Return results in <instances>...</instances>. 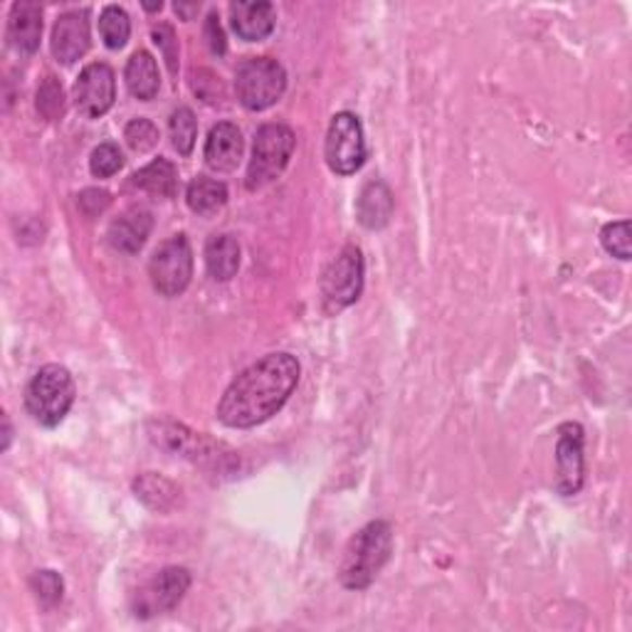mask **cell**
I'll list each match as a JSON object with an SVG mask.
<instances>
[{"label":"cell","instance_id":"obj_1","mask_svg":"<svg viewBox=\"0 0 632 632\" xmlns=\"http://www.w3.org/2000/svg\"><path fill=\"white\" fill-rule=\"evenodd\" d=\"M300 361L292 354H269L245 368L218 403V420L228 428H255L273 418L300 383Z\"/></svg>","mask_w":632,"mask_h":632},{"label":"cell","instance_id":"obj_2","mask_svg":"<svg viewBox=\"0 0 632 632\" xmlns=\"http://www.w3.org/2000/svg\"><path fill=\"white\" fill-rule=\"evenodd\" d=\"M393 551V529L388 521L366 523L349 541L339 566V581L349 591H364L371 585Z\"/></svg>","mask_w":632,"mask_h":632},{"label":"cell","instance_id":"obj_3","mask_svg":"<svg viewBox=\"0 0 632 632\" xmlns=\"http://www.w3.org/2000/svg\"><path fill=\"white\" fill-rule=\"evenodd\" d=\"M151 440L161 445L168 453H178L180 457L191 459L193 465L203 467V469H213V472L220 475H230L235 472V467L240 465L238 455L232 453L228 445L223 442H215L203 432H193L186 426H178V422L170 420H156L149 428Z\"/></svg>","mask_w":632,"mask_h":632},{"label":"cell","instance_id":"obj_4","mask_svg":"<svg viewBox=\"0 0 632 632\" xmlns=\"http://www.w3.org/2000/svg\"><path fill=\"white\" fill-rule=\"evenodd\" d=\"M75 403V381L65 366H42L25 388V405L35 420L45 428H55L65 420Z\"/></svg>","mask_w":632,"mask_h":632},{"label":"cell","instance_id":"obj_5","mask_svg":"<svg viewBox=\"0 0 632 632\" xmlns=\"http://www.w3.org/2000/svg\"><path fill=\"white\" fill-rule=\"evenodd\" d=\"M287 72L273 58H250L235 72V92L250 112H265L282 99Z\"/></svg>","mask_w":632,"mask_h":632},{"label":"cell","instance_id":"obj_6","mask_svg":"<svg viewBox=\"0 0 632 632\" xmlns=\"http://www.w3.org/2000/svg\"><path fill=\"white\" fill-rule=\"evenodd\" d=\"M296 147L294 131L285 124H265L255 134V147L248 168V188L257 191L273 184L287 168Z\"/></svg>","mask_w":632,"mask_h":632},{"label":"cell","instance_id":"obj_7","mask_svg":"<svg viewBox=\"0 0 632 632\" xmlns=\"http://www.w3.org/2000/svg\"><path fill=\"white\" fill-rule=\"evenodd\" d=\"M149 277L159 294L178 296L186 292L193 277V250L186 235H174V238L161 242L159 250L151 255Z\"/></svg>","mask_w":632,"mask_h":632},{"label":"cell","instance_id":"obj_8","mask_svg":"<svg viewBox=\"0 0 632 632\" xmlns=\"http://www.w3.org/2000/svg\"><path fill=\"white\" fill-rule=\"evenodd\" d=\"M364 292V257L356 245H346L321 277L324 309L337 314L354 304Z\"/></svg>","mask_w":632,"mask_h":632},{"label":"cell","instance_id":"obj_9","mask_svg":"<svg viewBox=\"0 0 632 632\" xmlns=\"http://www.w3.org/2000/svg\"><path fill=\"white\" fill-rule=\"evenodd\" d=\"M327 164L337 176H351L366 164V139L358 116L351 112L333 114L327 134Z\"/></svg>","mask_w":632,"mask_h":632},{"label":"cell","instance_id":"obj_10","mask_svg":"<svg viewBox=\"0 0 632 632\" xmlns=\"http://www.w3.org/2000/svg\"><path fill=\"white\" fill-rule=\"evenodd\" d=\"M191 589V573L180 566L164 568L151 583L143 585L134 601V612L139 618H153L161 612H170L184 601V595Z\"/></svg>","mask_w":632,"mask_h":632},{"label":"cell","instance_id":"obj_11","mask_svg":"<svg viewBox=\"0 0 632 632\" xmlns=\"http://www.w3.org/2000/svg\"><path fill=\"white\" fill-rule=\"evenodd\" d=\"M116 99V79L114 69L104 62H92L79 72L75 83V102L77 110L89 119H99L112 110Z\"/></svg>","mask_w":632,"mask_h":632},{"label":"cell","instance_id":"obj_12","mask_svg":"<svg viewBox=\"0 0 632 632\" xmlns=\"http://www.w3.org/2000/svg\"><path fill=\"white\" fill-rule=\"evenodd\" d=\"M583 428L578 422H566L558 428L556 442V490L564 496H573L583 486Z\"/></svg>","mask_w":632,"mask_h":632},{"label":"cell","instance_id":"obj_13","mask_svg":"<svg viewBox=\"0 0 632 632\" xmlns=\"http://www.w3.org/2000/svg\"><path fill=\"white\" fill-rule=\"evenodd\" d=\"M52 55L62 65H72L79 58H85L89 50V13L87 11H69L58 17L55 28H52L50 40Z\"/></svg>","mask_w":632,"mask_h":632},{"label":"cell","instance_id":"obj_14","mask_svg":"<svg viewBox=\"0 0 632 632\" xmlns=\"http://www.w3.org/2000/svg\"><path fill=\"white\" fill-rule=\"evenodd\" d=\"M42 38V8L30 0H17L8 15V40L21 55H33Z\"/></svg>","mask_w":632,"mask_h":632},{"label":"cell","instance_id":"obj_15","mask_svg":"<svg viewBox=\"0 0 632 632\" xmlns=\"http://www.w3.org/2000/svg\"><path fill=\"white\" fill-rule=\"evenodd\" d=\"M242 151H245V141H242L238 126L230 122H220L218 126H213L211 134H207L205 164L213 170L228 174V170L238 168Z\"/></svg>","mask_w":632,"mask_h":632},{"label":"cell","instance_id":"obj_16","mask_svg":"<svg viewBox=\"0 0 632 632\" xmlns=\"http://www.w3.org/2000/svg\"><path fill=\"white\" fill-rule=\"evenodd\" d=\"M275 5L267 3V0H257V3L238 0V3L230 5V23L240 40L260 42L269 38L275 30Z\"/></svg>","mask_w":632,"mask_h":632},{"label":"cell","instance_id":"obj_17","mask_svg":"<svg viewBox=\"0 0 632 632\" xmlns=\"http://www.w3.org/2000/svg\"><path fill=\"white\" fill-rule=\"evenodd\" d=\"M151 228L153 218L147 207H131V211H126L122 218H116L110 225L106 238H110L114 250L126 252V255H137V252L147 245Z\"/></svg>","mask_w":632,"mask_h":632},{"label":"cell","instance_id":"obj_18","mask_svg":"<svg viewBox=\"0 0 632 632\" xmlns=\"http://www.w3.org/2000/svg\"><path fill=\"white\" fill-rule=\"evenodd\" d=\"M393 193L383 180H368L356 203V218L368 230H381L393 215Z\"/></svg>","mask_w":632,"mask_h":632},{"label":"cell","instance_id":"obj_19","mask_svg":"<svg viewBox=\"0 0 632 632\" xmlns=\"http://www.w3.org/2000/svg\"><path fill=\"white\" fill-rule=\"evenodd\" d=\"M205 267L215 282H228L240 269V245L232 235H213L205 245Z\"/></svg>","mask_w":632,"mask_h":632},{"label":"cell","instance_id":"obj_20","mask_svg":"<svg viewBox=\"0 0 632 632\" xmlns=\"http://www.w3.org/2000/svg\"><path fill=\"white\" fill-rule=\"evenodd\" d=\"M126 87H129V92L141 99V102H151V99L159 94L161 77L156 58H153L151 52L147 50L134 52L129 65H126Z\"/></svg>","mask_w":632,"mask_h":632},{"label":"cell","instance_id":"obj_21","mask_svg":"<svg viewBox=\"0 0 632 632\" xmlns=\"http://www.w3.org/2000/svg\"><path fill=\"white\" fill-rule=\"evenodd\" d=\"M131 186H137L141 191L159 198H174L178 191L176 166L170 164L168 159L151 161L149 166H143L131 176Z\"/></svg>","mask_w":632,"mask_h":632},{"label":"cell","instance_id":"obj_22","mask_svg":"<svg viewBox=\"0 0 632 632\" xmlns=\"http://www.w3.org/2000/svg\"><path fill=\"white\" fill-rule=\"evenodd\" d=\"M186 201L188 207L198 215H215L223 211L225 203H228V186H225L223 180L198 176L191 180V186H188Z\"/></svg>","mask_w":632,"mask_h":632},{"label":"cell","instance_id":"obj_23","mask_svg":"<svg viewBox=\"0 0 632 632\" xmlns=\"http://www.w3.org/2000/svg\"><path fill=\"white\" fill-rule=\"evenodd\" d=\"M134 492H137L139 500L147 504L153 511H170L178 504V490L176 484H170L166 477L147 472L141 475L137 482H134Z\"/></svg>","mask_w":632,"mask_h":632},{"label":"cell","instance_id":"obj_24","mask_svg":"<svg viewBox=\"0 0 632 632\" xmlns=\"http://www.w3.org/2000/svg\"><path fill=\"white\" fill-rule=\"evenodd\" d=\"M99 33H102V40L106 48H112V50L124 48L131 35V21L124 8L106 5L102 15H99Z\"/></svg>","mask_w":632,"mask_h":632},{"label":"cell","instance_id":"obj_25","mask_svg":"<svg viewBox=\"0 0 632 632\" xmlns=\"http://www.w3.org/2000/svg\"><path fill=\"white\" fill-rule=\"evenodd\" d=\"M168 129H170V143H174V149L180 153V156H191V151L195 147V137H198L195 114L188 110V106H178V110L170 114Z\"/></svg>","mask_w":632,"mask_h":632},{"label":"cell","instance_id":"obj_26","mask_svg":"<svg viewBox=\"0 0 632 632\" xmlns=\"http://www.w3.org/2000/svg\"><path fill=\"white\" fill-rule=\"evenodd\" d=\"M38 112L42 114V119L58 122L65 114V89H62L58 77H45V83L38 89Z\"/></svg>","mask_w":632,"mask_h":632},{"label":"cell","instance_id":"obj_27","mask_svg":"<svg viewBox=\"0 0 632 632\" xmlns=\"http://www.w3.org/2000/svg\"><path fill=\"white\" fill-rule=\"evenodd\" d=\"M124 166V156L116 143H99L89 159V168L97 178H112Z\"/></svg>","mask_w":632,"mask_h":632},{"label":"cell","instance_id":"obj_28","mask_svg":"<svg viewBox=\"0 0 632 632\" xmlns=\"http://www.w3.org/2000/svg\"><path fill=\"white\" fill-rule=\"evenodd\" d=\"M601 242L612 257L630 260V255H632L630 252V223L618 220V223L605 225L603 232H601Z\"/></svg>","mask_w":632,"mask_h":632},{"label":"cell","instance_id":"obj_29","mask_svg":"<svg viewBox=\"0 0 632 632\" xmlns=\"http://www.w3.org/2000/svg\"><path fill=\"white\" fill-rule=\"evenodd\" d=\"M124 139L134 151L143 153V151H151L159 143V129H156V124L149 119H134L126 124Z\"/></svg>","mask_w":632,"mask_h":632},{"label":"cell","instance_id":"obj_30","mask_svg":"<svg viewBox=\"0 0 632 632\" xmlns=\"http://www.w3.org/2000/svg\"><path fill=\"white\" fill-rule=\"evenodd\" d=\"M30 585L38 598L45 605H55L62 601V593H65V583H62L60 573L55 571H38L30 578Z\"/></svg>","mask_w":632,"mask_h":632},{"label":"cell","instance_id":"obj_31","mask_svg":"<svg viewBox=\"0 0 632 632\" xmlns=\"http://www.w3.org/2000/svg\"><path fill=\"white\" fill-rule=\"evenodd\" d=\"M153 42L159 45L161 52H164L170 75H176L178 72V40H176L174 28H170V25H166V23L156 25V28H153Z\"/></svg>","mask_w":632,"mask_h":632},{"label":"cell","instance_id":"obj_32","mask_svg":"<svg viewBox=\"0 0 632 632\" xmlns=\"http://www.w3.org/2000/svg\"><path fill=\"white\" fill-rule=\"evenodd\" d=\"M110 203H112L110 193L99 191V188H87V191L79 195V211H83L87 218H94V215L104 213Z\"/></svg>","mask_w":632,"mask_h":632},{"label":"cell","instance_id":"obj_33","mask_svg":"<svg viewBox=\"0 0 632 632\" xmlns=\"http://www.w3.org/2000/svg\"><path fill=\"white\" fill-rule=\"evenodd\" d=\"M205 40L213 55H225V50H228V40H225L220 17L215 13L207 15V21H205Z\"/></svg>","mask_w":632,"mask_h":632},{"label":"cell","instance_id":"obj_34","mask_svg":"<svg viewBox=\"0 0 632 632\" xmlns=\"http://www.w3.org/2000/svg\"><path fill=\"white\" fill-rule=\"evenodd\" d=\"M176 13L184 17V21H193V15L201 11V3H191V5H186V3H176Z\"/></svg>","mask_w":632,"mask_h":632},{"label":"cell","instance_id":"obj_35","mask_svg":"<svg viewBox=\"0 0 632 632\" xmlns=\"http://www.w3.org/2000/svg\"><path fill=\"white\" fill-rule=\"evenodd\" d=\"M143 8H147L149 13H153V11H161V8H164V3H161V0H159V3H147Z\"/></svg>","mask_w":632,"mask_h":632}]
</instances>
